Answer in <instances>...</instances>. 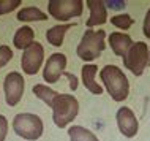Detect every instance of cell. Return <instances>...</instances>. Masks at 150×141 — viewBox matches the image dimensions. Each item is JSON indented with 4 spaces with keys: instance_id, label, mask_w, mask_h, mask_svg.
Masks as SVG:
<instances>
[{
    "instance_id": "obj_1",
    "label": "cell",
    "mask_w": 150,
    "mask_h": 141,
    "mask_svg": "<svg viewBox=\"0 0 150 141\" xmlns=\"http://www.w3.org/2000/svg\"><path fill=\"white\" fill-rule=\"evenodd\" d=\"M100 79L104 89L114 102H125L129 95V83L123 71L117 65H106L101 68Z\"/></svg>"
},
{
    "instance_id": "obj_2",
    "label": "cell",
    "mask_w": 150,
    "mask_h": 141,
    "mask_svg": "<svg viewBox=\"0 0 150 141\" xmlns=\"http://www.w3.org/2000/svg\"><path fill=\"white\" fill-rule=\"evenodd\" d=\"M104 48H106V33H104V30L86 29L78 48H76V54L84 62H92V60L100 57L101 52L104 51Z\"/></svg>"
},
{
    "instance_id": "obj_3",
    "label": "cell",
    "mask_w": 150,
    "mask_h": 141,
    "mask_svg": "<svg viewBox=\"0 0 150 141\" xmlns=\"http://www.w3.org/2000/svg\"><path fill=\"white\" fill-rule=\"evenodd\" d=\"M79 102L71 94H59L52 103V120L59 128H65L78 118Z\"/></svg>"
},
{
    "instance_id": "obj_4",
    "label": "cell",
    "mask_w": 150,
    "mask_h": 141,
    "mask_svg": "<svg viewBox=\"0 0 150 141\" xmlns=\"http://www.w3.org/2000/svg\"><path fill=\"white\" fill-rule=\"evenodd\" d=\"M13 130L16 135L24 140L35 141L41 138L44 132V124L41 118L33 113H19L13 119Z\"/></svg>"
},
{
    "instance_id": "obj_5",
    "label": "cell",
    "mask_w": 150,
    "mask_h": 141,
    "mask_svg": "<svg viewBox=\"0 0 150 141\" xmlns=\"http://www.w3.org/2000/svg\"><path fill=\"white\" fill-rule=\"evenodd\" d=\"M149 63V46L144 41H134L123 56V67L134 76H141Z\"/></svg>"
},
{
    "instance_id": "obj_6",
    "label": "cell",
    "mask_w": 150,
    "mask_h": 141,
    "mask_svg": "<svg viewBox=\"0 0 150 141\" xmlns=\"http://www.w3.org/2000/svg\"><path fill=\"white\" fill-rule=\"evenodd\" d=\"M47 11L57 21H70L82 14L84 2L82 0H49Z\"/></svg>"
},
{
    "instance_id": "obj_7",
    "label": "cell",
    "mask_w": 150,
    "mask_h": 141,
    "mask_svg": "<svg viewBox=\"0 0 150 141\" xmlns=\"http://www.w3.org/2000/svg\"><path fill=\"white\" fill-rule=\"evenodd\" d=\"M44 60V48L41 43L33 41L32 45L24 51L21 59V67L25 75H36L43 65Z\"/></svg>"
},
{
    "instance_id": "obj_8",
    "label": "cell",
    "mask_w": 150,
    "mask_h": 141,
    "mask_svg": "<svg viewBox=\"0 0 150 141\" xmlns=\"http://www.w3.org/2000/svg\"><path fill=\"white\" fill-rule=\"evenodd\" d=\"M24 89H25V83L19 71H11L5 76V83H3V90H5V100L6 105L16 106L22 98Z\"/></svg>"
},
{
    "instance_id": "obj_9",
    "label": "cell",
    "mask_w": 150,
    "mask_h": 141,
    "mask_svg": "<svg viewBox=\"0 0 150 141\" xmlns=\"http://www.w3.org/2000/svg\"><path fill=\"white\" fill-rule=\"evenodd\" d=\"M117 119V127H119L120 133L127 138H134L139 132V120L136 114L133 113L131 108L128 106H120L115 114Z\"/></svg>"
},
{
    "instance_id": "obj_10",
    "label": "cell",
    "mask_w": 150,
    "mask_h": 141,
    "mask_svg": "<svg viewBox=\"0 0 150 141\" xmlns=\"http://www.w3.org/2000/svg\"><path fill=\"white\" fill-rule=\"evenodd\" d=\"M65 68H67V56L62 52H54L47 57V62L43 68V79L47 84H55L65 73Z\"/></svg>"
},
{
    "instance_id": "obj_11",
    "label": "cell",
    "mask_w": 150,
    "mask_h": 141,
    "mask_svg": "<svg viewBox=\"0 0 150 141\" xmlns=\"http://www.w3.org/2000/svg\"><path fill=\"white\" fill-rule=\"evenodd\" d=\"M86 5L90 10V18L87 19V29L93 26H103L108 22V10L103 0H86Z\"/></svg>"
},
{
    "instance_id": "obj_12",
    "label": "cell",
    "mask_w": 150,
    "mask_h": 141,
    "mask_svg": "<svg viewBox=\"0 0 150 141\" xmlns=\"http://www.w3.org/2000/svg\"><path fill=\"white\" fill-rule=\"evenodd\" d=\"M96 73H98V67L93 65V63H88V65H84L82 70H81V78H82V84L84 87L93 95H101L103 94V87L96 81Z\"/></svg>"
},
{
    "instance_id": "obj_13",
    "label": "cell",
    "mask_w": 150,
    "mask_h": 141,
    "mask_svg": "<svg viewBox=\"0 0 150 141\" xmlns=\"http://www.w3.org/2000/svg\"><path fill=\"white\" fill-rule=\"evenodd\" d=\"M133 40L128 33H123V32H112L109 35V46H111L112 52L115 56H120L123 57L128 52V49L133 46Z\"/></svg>"
},
{
    "instance_id": "obj_14",
    "label": "cell",
    "mask_w": 150,
    "mask_h": 141,
    "mask_svg": "<svg viewBox=\"0 0 150 141\" xmlns=\"http://www.w3.org/2000/svg\"><path fill=\"white\" fill-rule=\"evenodd\" d=\"M33 41H35V32L29 26H22L21 29H18V30H16V33H14V37H13L14 48H18V49H24V51H25Z\"/></svg>"
},
{
    "instance_id": "obj_15",
    "label": "cell",
    "mask_w": 150,
    "mask_h": 141,
    "mask_svg": "<svg viewBox=\"0 0 150 141\" xmlns=\"http://www.w3.org/2000/svg\"><path fill=\"white\" fill-rule=\"evenodd\" d=\"M73 24H60V26H54L51 29H47L46 32V38L49 41V45L55 46V48H60L63 45V38H65V33L68 32V29H71Z\"/></svg>"
},
{
    "instance_id": "obj_16",
    "label": "cell",
    "mask_w": 150,
    "mask_h": 141,
    "mask_svg": "<svg viewBox=\"0 0 150 141\" xmlns=\"http://www.w3.org/2000/svg\"><path fill=\"white\" fill-rule=\"evenodd\" d=\"M18 21L21 22H32V21H46L47 19V14L43 13L40 8L36 6H25L22 10L18 11Z\"/></svg>"
},
{
    "instance_id": "obj_17",
    "label": "cell",
    "mask_w": 150,
    "mask_h": 141,
    "mask_svg": "<svg viewBox=\"0 0 150 141\" xmlns=\"http://www.w3.org/2000/svg\"><path fill=\"white\" fill-rule=\"evenodd\" d=\"M68 136H70V141H100L92 130L82 125H71L68 128Z\"/></svg>"
},
{
    "instance_id": "obj_18",
    "label": "cell",
    "mask_w": 150,
    "mask_h": 141,
    "mask_svg": "<svg viewBox=\"0 0 150 141\" xmlns=\"http://www.w3.org/2000/svg\"><path fill=\"white\" fill-rule=\"evenodd\" d=\"M32 90H33V94L38 97L41 102H44L47 106H51V108H52L54 100L59 97V92H55L54 89H51L49 86H46V84H35Z\"/></svg>"
},
{
    "instance_id": "obj_19",
    "label": "cell",
    "mask_w": 150,
    "mask_h": 141,
    "mask_svg": "<svg viewBox=\"0 0 150 141\" xmlns=\"http://www.w3.org/2000/svg\"><path fill=\"white\" fill-rule=\"evenodd\" d=\"M133 18L127 13L123 14H117V16H112L111 18V24L112 26H115L117 29H122V30H128L129 27L133 26Z\"/></svg>"
},
{
    "instance_id": "obj_20",
    "label": "cell",
    "mask_w": 150,
    "mask_h": 141,
    "mask_svg": "<svg viewBox=\"0 0 150 141\" xmlns=\"http://www.w3.org/2000/svg\"><path fill=\"white\" fill-rule=\"evenodd\" d=\"M21 3H22L21 0H0V16L11 13V11L16 10Z\"/></svg>"
},
{
    "instance_id": "obj_21",
    "label": "cell",
    "mask_w": 150,
    "mask_h": 141,
    "mask_svg": "<svg viewBox=\"0 0 150 141\" xmlns=\"http://www.w3.org/2000/svg\"><path fill=\"white\" fill-rule=\"evenodd\" d=\"M13 59V51H11L10 46L2 45L0 46V68H3L10 60Z\"/></svg>"
},
{
    "instance_id": "obj_22",
    "label": "cell",
    "mask_w": 150,
    "mask_h": 141,
    "mask_svg": "<svg viewBox=\"0 0 150 141\" xmlns=\"http://www.w3.org/2000/svg\"><path fill=\"white\" fill-rule=\"evenodd\" d=\"M8 133V119L3 114H0V141H5Z\"/></svg>"
},
{
    "instance_id": "obj_23",
    "label": "cell",
    "mask_w": 150,
    "mask_h": 141,
    "mask_svg": "<svg viewBox=\"0 0 150 141\" xmlns=\"http://www.w3.org/2000/svg\"><path fill=\"white\" fill-rule=\"evenodd\" d=\"M104 3H106V8H111V10H123L127 6V2L123 0H108Z\"/></svg>"
},
{
    "instance_id": "obj_24",
    "label": "cell",
    "mask_w": 150,
    "mask_h": 141,
    "mask_svg": "<svg viewBox=\"0 0 150 141\" xmlns=\"http://www.w3.org/2000/svg\"><path fill=\"white\" fill-rule=\"evenodd\" d=\"M142 32H144V35L150 40V8H149V11L145 13V18H144V26H142Z\"/></svg>"
},
{
    "instance_id": "obj_25",
    "label": "cell",
    "mask_w": 150,
    "mask_h": 141,
    "mask_svg": "<svg viewBox=\"0 0 150 141\" xmlns=\"http://www.w3.org/2000/svg\"><path fill=\"white\" fill-rule=\"evenodd\" d=\"M65 76H67V78L68 79H70V89L73 90V92H74L76 89H78V78H76V76L74 75H71V73H67V71H65V73H63Z\"/></svg>"
},
{
    "instance_id": "obj_26",
    "label": "cell",
    "mask_w": 150,
    "mask_h": 141,
    "mask_svg": "<svg viewBox=\"0 0 150 141\" xmlns=\"http://www.w3.org/2000/svg\"><path fill=\"white\" fill-rule=\"evenodd\" d=\"M149 65H150V46H149Z\"/></svg>"
}]
</instances>
